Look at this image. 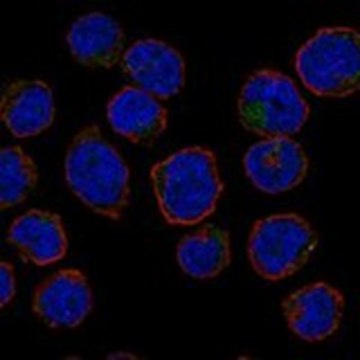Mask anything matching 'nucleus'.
Listing matches in <instances>:
<instances>
[{
    "mask_svg": "<svg viewBox=\"0 0 360 360\" xmlns=\"http://www.w3.org/2000/svg\"><path fill=\"white\" fill-rule=\"evenodd\" d=\"M120 66L137 87L162 101L176 96L186 85L184 58L162 40H137L123 53Z\"/></svg>",
    "mask_w": 360,
    "mask_h": 360,
    "instance_id": "7",
    "label": "nucleus"
},
{
    "mask_svg": "<svg viewBox=\"0 0 360 360\" xmlns=\"http://www.w3.org/2000/svg\"><path fill=\"white\" fill-rule=\"evenodd\" d=\"M108 359H135L134 355L129 354H123V352H117V354H110L108 356Z\"/></svg>",
    "mask_w": 360,
    "mask_h": 360,
    "instance_id": "17",
    "label": "nucleus"
},
{
    "mask_svg": "<svg viewBox=\"0 0 360 360\" xmlns=\"http://www.w3.org/2000/svg\"><path fill=\"white\" fill-rule=\"evenodd\" d=\"M150 179L158 207L167 224L191 226L214 212L224 186L217 156L210 149H180L155 163Z\"/></svg>",
    "mask_w": 360,
    "mask_h": 360,
    "instance_id": "1",
    "label": "nucleus"
},
{
    "mask_svg": "<svg viewBox=\"0 0 360 360\" xmlns=\"http://www.w3.org/2000/svg\"><path fill=\"white\" fill-rule=\"evenodd\" d=\"M0 111L2 122L14 136L39 135L54 122L52 90L42 80H15L2 92Z\"/></svg>",
    "mask_w": 360,
    "mask_h": 360,
    "instance_id": "11",
    "label": "nucleus"
},
{
    "mask_svg": "<svg viewBox=\"0 0 360 360\" xmlns=\"http://www.w3.org/2000/svg\"><path fill=\"white\" fill-rule=\"evenodd\" d=\"M319 245L314 227L296 213H279L258 219L251 229L248 257L265 281L292 276L309 262Z\"/></svg>",
    "mask_w": 360,
    "mask_h": 360,
    "instance_id": "5",
    "label": "nucleus"
},
{
    "mask_svg": "<svg viewBox=\"0 0 360 360\" xmlns=\"http://www.w3.org/2000/svg\"><path fill=\"white\" fill-rule=\"evenodd\" d=\"M66 40L71 54L80 65L111 68L122 60L125 35L117 21L96 11L78 18Z\"/></svg>",
    "mask_w": 360,
    "mask_h": 360,
    "instance_id": "13",
    "label": "nucleus"
},
{
    "mask_svg": "<svg viewBox=\"0 0 360 360\" xmlns=\"http://www.w3.org/2000/svg\"><path fill=\"white\" fill-rule=\"evenodd\" d=\"M345 305L341 291L323 281L303 286L281 303L288 328L307 342H319L335 335Z\"/></svg>",
    "mask_w": 360,
    "mask_h": 360,
    "instance_id": "8",
    "label": "nucleus"
},
{
    "mask_svg": "<svg viewBox=\"0 0 360 360\" xmlns=\"http://www.w3.org/2000/svg\"><path fill=\"white\" fill-rule=\"evenodd\" d=\"M92 307L89 281L75 269L59 270L39 283L33 293V312L51 328H77Z\"/></svg>",
    "mask_w": 360,
    "mask_h": 360,
    "instance_id": "9",
    "label": "nucleus"
},
{
    "mask_svg": "<svg viewBox=\"0 0 360 360\" xmlns=\"http://www.w3.org/2000/svg\"><path fill=\"white\" fill-rule=\"evenodd\" d=\"M1 210L20 205L34 191L39 180L37 165L20 146L0 151Z\"/></svg>",
    "mask_w": 360,
    "mask_h": 360,
    "instance_id": "15",
    "label": "nucleus"
},
{
    "mask_svg": "<svg viewBox=\"0 0 360 360\" xmlns=\"http://www.w3.org/2000/svg\"><path fill=\"white\" fill-rule=\"evenodd\" d=\"M167 108L137 86H124L111 97L108 120L116 134L136 144L150 146L167 127Z\"/></svg>",
    "mask_w": 360,
    "mask_h": 360,
    "instance_id": "10",
    "label": "nucleus"
},
{
    "mask_svg": "<svg viewBox=\"0 0 360 360\" xmlns=\"http://www.w3.org/2000/svg\"><path fill=\"white\" fill-rule=\"evenodd\" d=\"M238 116L248 131L267 137L296 134L310 108L295 82L279 71L262 68L248 77L238 98Z\"/></svg>",
    "mask_w": 360,
    "mask_h": 360,
    "instance_id": "4",
    "label": "nucleus"
},
{
    "mask_svg": "<svg viewBox=\"0 0 360 360\" xmlns=\"http://www.w3.org/2000/svg\"><path fill=\"white\" fill-rule=\"evenodd\" d=\"M359 32L348 26L317 30L295 56V70L315 96L343 98L359 89Z\"/></svg>",
    "mask_w": 360,
    "mask_h": 360,
    "instance_id": "3",
    "label": "nucleus"
},
{
    "mask_svg": "<svg viewBox=\"0 0 360 360\" xmlns=\"http://www.w3.org/2000/svg\"><path fill=\"white\" fill-rule=\"evenodd\" d=\"M176 259L180 269L193 278L219 276L231 262L229 232L207 224L198 231L186 234L177 245Z\"/></svg>",
    "mask_w": 360,
    "mask_h": 360,
    "instance_id": "14",
    "label": "nucleus"
},
{
    "mask_svg": "<svg viewBox=\"0 0 360 360\" xmlns=\"http://www.w3.org/2000/svg\"><path fill=\"white\" fill-rule=\"evenodd\" d=\"M65 169L71 191L90 210L113 220L122 217L129 203V168L97 125L75 135Z\"/></svg>",
    "mask_w": 360,
    "mask_h": 360,
    "instance_id": "2",
    "label": "nucleus"
},
{
    "mask_svg": "<svg viewBox=\"0 0 360 360\" xmlns=\"http://www.w3.org/2000/svg\"><path fill=\"white\" fill-rule=\"evenodd\" d=\"M15 276L13 265L6 262L0 264V302L4 309L15 295Z\"/></svg>",
    "mask_w": 360,
    "mask_h": 360,
    "instance_id": "16",
    "label": "nucleus"
},
{
    "mask_svg": "<svg viewBox=\"0 0 360 360\" xmlns=\"http://www.w3.org/2000/svg\"><path fill=\"white\" fill-rule=\"evenodd\" d=\"M243 167L246 176L257 189L278 194L302 184L309 161L300 143L290 137H269L248 148Z\"/></svg>",
    "mask_w": 360,
    "mask_h": 360,
    "instance_id": "6",
    "label": "nucleus"
},
{
    "mask_svg": "<svg viewBox=\"0 0 360 360\" xmlns=\"http://www.w3.org/2000/svg\"><path fill=\"white\" fill-rule=\"evenodd\" d=\"M7 241L25 262L37 266L56 264L65 257L68 238L63 220L56 213L30 210L9 226Z\"/></svg>",
    "mask_w": 360,
    "mask_h": 360,
    "instance_id": "12",
    "label": "nucleus"
}]
</instances>
